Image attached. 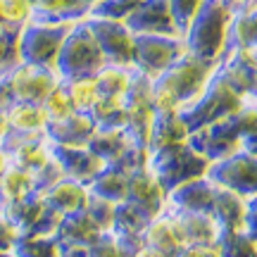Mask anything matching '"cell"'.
I'll return each mask as SVG.
<instances>
[{
  "mask_svg": "<svg viewBox=\"0 0 257 257\" xmlns=\"http://www.w3.org/2000/svg\"><path fill=\"white\" fill-rule=\"evenodd\" d=\"M217 69L214 62L186 53L165 74L153 79V105L157 112H181L202 91Z\"/></svg>",
  "mask_w": 257,
  "mask_h": 257,
  "instance_id": "obj_1",
  "label": "cell"
},
{
  "mask_svg": "<svg viewBox=\"0 0 257 257\" xmlns=\"http://www.w3.org/2000/svg\"><path fill=\"white\" fill-rule=\"evenodd\" d=\"M233 15L236 12L226 5V0H205V5L184 34L186 50L205 62L217 64L226 53Z\"/></svg>",
  "mask_w": 257,
  "mask_h": 257,
  "instance_id": "obj_2",
  "label": "cell"
},
{
  "mask_svg": "<svg viewBox=\"0 0 257 257\" xmlns=\"http://www.w3.org/2000/svg\"><path fill=\"white\" fill-rule=\"evenodd\" d=\"M243 105H245V98L233 91L229 86V81L221 74H217V69H214L212 79L205 86V91L188 107H184V110L179 112V114L184 117L186 126L193 134V131H200L205 126H212L217 121H224V119H229V117H233Z\"/></svg>",
  "mask_w": 257,
  "mask_h": 257,
  "instance_id": "obj_3",
  "label": "cell"
},
{
  "mask_svg": "<svg viewBox=\"0 0 257 257\" xmlns=\"http://www.w3.org/2000/svg\"><path fill=\"white\" fill-rule=\"evenodd\" d=\"M105 64H107V60L102 55L93 31L86 24V19L74 22V27L69 29V34L64 38L62 50H60V57H57L55 64V72L60 74V79L95 76Z\"/></svg>",
  "mask_w": 257,
  "mask_h": 257,
  "instance_id": "obj_4",
  "label": "cell"
},
{
  "mask_svg": "<svg viewBox=\"0 0 257 257\" xmlns=\"http://www.w3.org/2000/svg\"><path fill=\"white\" fill-rule=\"evenodd\" d=\"M74 22H41L31 19L19 31V60L36 67L55 69L60 50Z\"/></svg>",
  "mask_w": 257,
  "mask_h": 257,
  "instance_id": "obj_5",
  "label": "cell"
},
{
  "mask_svg": "<svg viewBox=\"0 0 257 257\" xmlns=\"http://www.w3.org/2000/svg\"><path fill=\"white\" fill-rule=\"evenodd\" d=\"M148 165L157 174V179L162 181L167 193H172L181 184L207 176V169H210L212 162L207 157H202L191 143H181V146L153 153Z\"/></svg>",
  "mask_w": 257,
  "mask_h": 257,
  "instance_id": "obj_6",
  "label": "cell"
},
{
  "mask_svg": "<svg viewBox=\"0 0 257 257\" xmlns=\"http://www.w3.org/2000/svg\"><path fill=\"white\" fill-rule=\"evenodd\" d=\"M186 41L184 36H162V34H136V50H134V69L157 79L172 64L184 57Z\"/></svg>",
  "mask_w": 257,
  "mask_h": 257,
  "instance_id": "obj_7",
  "label": "cell"
},
{
  "mask_svg": "<svg viewBox=\"0 0 257 257\" xmlns=\"http://www.w3.org/2000/svg\"><path fill=\"white\" fill-rule=\"evenodd\" d=\"M207 176L221 188L238 193L243 198L257 195V155L248 150H236L233 155L212 162Z\"/></svg>",
  "mask_w": 257,
  "mask_h": 257,
  "instance_id": "obj_8",
  "label": "cell"
},
{
  "mask_svg": "<svg viewBox=\"0 0 257 257\" xmlns=\"http://www.w3.org/2000/svg\"><path fill=\"white\" fill-rule=\"evenodd\" d=\"M86 24L100 46L102 55L110 64L134 67V50H136V34L131 31L126 22L119 19L86 17Z\"/></svg>",
  "mask_w": 257,
  "mask_h": 257,
  "instance_id": "obj_9",
  "label": "cell"
},
{
  "mask_svg": "<svg viewBox=\"0 0 257 257\" xmlns=\"http://www.w3.org/2000/svg\"><path fill=\"white\" fill-rule=\"evenodd\" d=\"M60 81H62L60 74L48 67L19 62L15 69H10V83H12L17 102H41L43 105V100Z\"/></svg>",
  "mask_w": 257,
  "mask_h": 257,
  "instance_id": "obj_10",
  "label": "cell"
},
{
  "mask_svg": "<svg viewBox=\"0 0 257 257\" xmlns=\"http://www.w3.org/2000/svg\"><path fill=\"white\" fill-rule=\"evenodd\" d=\"M217 74L245 100H257V50H226L217 62Z\"/></svg>",
  "mask_w": 257,
  "mask_h": 257,
  "instance_id": "obj_11",
  "label": "cell"
},
{
  "mask_svg": "<svg viewBox=\"0 0 257 257\" xmlns=\"http://www.w3.org/2000/svg\"><path fill=\"white\" fill-rule=\"evenodd\" d=\"M10 165H17L27 172H38L53 157V143L46 134H10L3 141Z\"/></svg>",
  "mask_w": 257,
  "mask_h": 257,
  "instance_id": "obj_12",
  "label": "cell"
},
{
  "mask_svg": "<svg viewBox=\"0 0 257 257\" xmlns=\"http://www.w3.org/2000/svg\"><path fill=\"white\" fill-rule=\"evenodd\" d=\"M188 143L202 157H207L210 162H217V160H224V157L233 155L236 150H240V134L236 131L229 117V119L217 121V124L205 126L200 131H193Z\"/></svg>",
  "mask_w": 257,
  "mask_h": 257,
  "instance_id": "obj_13",
  "label": "cell"
},
{
  "mask_svg": "<svg viewBox=\"0 0 257 257\" xmlns=\"http://www.w3.org/2000/svg\"><path fill=\"white\" fill-rule=\"evenodd\" d=\"M167 198H169V193H167V188L162 186V181L157 179L155 172L150 169V165L141 167L136 172H131V176H128L126 200L138 205L148 217H157L160 212L165 210Z\"/></svg>",
  "mask_w": 257,
  "mask_h": 257,
  "instance_id": "obj_14",
  "label": "cell"
},
{
  "mask_svg": "<svg viewBox=\"0 0 257 257\" xmlns=\"http://www.w3.org/2000/svg\"><path fill=\"white\" fill-rule=\"evenodd\" d=\"M134 34H162V36H184L174 22L169 0H146L126 19Z\"/></svg>",
  "mask_w": 257,
  "mask_h": 257,
  "instance_id": "obj_15",
  "label": "cell"
},
{
  "mask_svg": "<svg viewBox=\"0 0 257 257\" xmlns=\"http://www.w3.org/2000/svg\"><path fill=\"white\" fill-rule=\"evenodd\" d=\"M214 198H217V184L210 176H200V179H193L188 184H181L179 188H174L167 198V205L174 210L212 214Z\"/></svg>",
  "mask_w": 257,
  "mask_h": 257,
  "instance_id": "obj_16",
  "label": "cell"
},
{
  "mask_svg": "<svg viewBox=\"0 0 257 257\" xmlns=\"http://www.w3.org/2000/svg\"><path fill=\"white\" fill-rule=\"evenodd\" d=\"M95 121L88 112H72L64 119L50 121L46 128V136L53 146H72L83 148L91 143L93 134H95Z\"/></svg>",
  "mask_w": 257,
  "mask_h": 257,
  "instance_id": "obj_17",
  "label": "cell"
},
{
  "mask_svg": "<svg viewBox=\"0 0 257 257\" xmlns=\"http://www.w3.org/2000/svg\"><path fill=\"white\" fill-rule=\"evenodd\" d=\"M53 157L57 160V165L62 167L64 176L83 181V184H91L95 174L100 172L105 162L100 157H95L88 150V146L83 148H72V146H53Z\"/></svg>",
  "mask_w": 257,
  "mask_h": 257,
  "instance_id": "obj_18",
  "label": "cell"
},
{
  "mask_svg": "<svg viewBox=\"0 0 257 257\" xmlns=\"http://www.w3.org/2000/svg\"><path fill=\"white\" fill-rule=\"evenodd\" d=\"M43 198H46L50 210H55L57 214L64 217V214H74V212L86 210L88 198H91V188H88V184H83V181L64 176V179H60L55 186H50L43 193Z\"/></svg>",
  "mask_w": 257,
  "mask_h": 257,
  "instance_id": "obj_19",
  "label": "cell"
},
{
  "mask_svg": "<svg viewBox=\"0 0 257 257\" xmlns=\"http://www.w3.org/2000/svg\"><path fill=\"white\" fill-rule=\"evenodd\" d=\"M188 138H191V131L179 112H157L153 131H150V141H148V153L153 155L167 148L188 143Z\"/></svg>",
  "mask_w": 257,
  "mask_h": 257,
  "instance_id": "obj_20",
  "label": "cell"
},
{
  "mask_svg": "<svg viewBox=\"0 0 257 257\" xmlns=\"http://www.w3.org/2000/svg\"><path fill=\"white\" fill-rule=\"evenodd\" d=\"M169 207V205H167ZM174 214L176 229L181 233L184 245H205V243H217L219 238V226L217 221L212 219L210 214H202V212H184V210H174L169 207Z\"/></svg>",
  "mask_w": 257,
  "mask_h": 257,
  "instance_id": "obj_21",
  "label": "cell"
},
{
  "mask_svg": "<svg viewBox=\"0 0 257 257\" xmlns=\"http://www.w3.org/2000/svg\"><path fill=\"white\" fill-rule=\"evenodd\" d=\"M143 243L148 248H155L160 252H167V255L174 257L179 250L184 248V240H181V233L176 229L174 214L169 207L160 212L157 217L148 221L146 231H143Z\"/></svg>",
  "mask_w": 257,
  "mask_h": 257,
  "instance_id": "obj_22",
  "label": "cell"
},
{
  "mask_svg": "<svg viewBox=\"0 0 257 257\" xmlns=\"http://www.w3.org/2000/svg\"><path fill=\"white\" fill-rule=\"evenodd\" d=\"M245 202H248V198L217 186V198H214V207H212L210 217L217 221L219 233L245 229Z\"/></svg>",
  "mask_w": 257,
  "mask_h": 257,
  "instance_id": "obj_23",
  "label": "cell"
},
{
  "mask_svg": "<svg viewBox=\"0 0 257 257\" xmlns=\"http://www.w3.org/2000/svg\"><path fill=\"white\" fill-rule=\"evenodd\" d=\"M57 240L62 245H81V248H91L95 240L102 236L100 226L88 217V212H74V214H64L60 224H57Z\"/></svg>",
  "mask_w": 257,
  "mask_h": 257,
  "instance_id": "obj_24",
  "label": "cell"
},
{
  "mask_svg": "<svg viewBox=\"0 0 257 257\" xmlns=\"http://www.w3.org/2000/svg\"><path fill=\"white\" fill-rule=\"evenodd\" d=\"M10 134H46L50 117L41 102H15L8 110Z\"/></svg>",
  "mask_w": 257,
  "mask_h": 257,
  "instance_id": "obj_25",
  "label": "cell"
},
{
  "mask_svg": "<svg viewBox=\"0 0 257 257\" xmlns=\"http://www.w3.org/2000/svg\"><path fill=\"white\" fill-rule=\"evenodd\" d=\"M128 176H131V172H126L124 167L105 165L88 184V188L93 195H100L105 200L124 202L128 195Z\"/></svg>",
  "mask_w": 257,
  "mask_h": 257,
  "instance_id": "obj_26",
  "label": "cell"
},
{
  "mask_svg": "<svg viewBox=\"0 0 257 257\" xmlns=\"http://www.w3.org/2000/svg\"><path fill=\"white\" fill-rule=\"evenodd\" d=\"M29 193H36L34 174L17 165H8V169L0 174V210L5 212Z\"/></svg>",
  "mask_w": 257,
  "mask_h": 257,
  "instance_id": "obj_27",
  "label": "cell"
},
{
  "mask_svg": "<svg viewBox=\"0 0 257 257\" xmlns=\"http://www.w3.org/2000/svg\"><path fill=\"white\" fill-rule=\"evenodd\" d=\"M131 146H134V143H131V138H128L126 128H95L91 143H88V150H91L95 157H100L105 165H112V162H117Z\"/></svg>",
  "mask_w": 257,
  "mask_h": 257,
  "instance_id": "obj_28",
  "label": "cell"
},
{
  "mask_svg": "<svg viewBox=\"0 0 257 257\" xmlns=\"http://www.w3.org/2000/svg\"><path fill=\"white\" fill-rule=\"evenodd\" d=\"M34 19L41 22H81L88 17V10L81 0H31Z\"/></svg>",
  "mask_w": 257,
  "mask_h": 257,
  "instance_id": "obj_29",
  "label": "cell"
},
{
  "mask_svg": "<svg viewBox=\"0 0 257 257\" xmlns=\"http://www.w3.org/2000/svg\"><path fill=\"white\" fill-rule=\"evenodd\" d=\"M226 50H257V10L233 15Z\"/></svg>",
  "mask_w": 257,
  "mask_h": 257,
  "instance_id": "obj_30",
  "label": "cell"
},
{
  "mask_svg": "<svg viewBox=\"0 0 257 257\" xmlns=\"http://www.w3.org/2000/svg\"><path fill=\"white\" fill-rule=\"evenodd\" d=\"M134 79V67H121V64H105L100 72L95 74V83L100 98H119L124 100L128 86Z\"/></svg>",
  "mask_w": 257,
  "mask_h": 257,
  "instance_id": "obj_31",
  "label": "cell"
},
{
  "mask_svg": "<svg viewBox=\"0 0 257 257\" xmlns=\"http://www.w3.org/2000/svg\"><path fill=\"white\" fill-rule=\"evenodd\" d=\"M15 252L19 257H62V243L57 240V236L22 231Z\"/></svg>",
  "mask_w": 257,
  "mask_h": 257,
  "instance_id": "obj_32",
  "label": "cell"
},
{
  "mask_svg": "<svg viewBox=\"0 0 257 257\" xmlns=\"http://www.w3.org/2000/svg\"><path fill=\"white\" fill-rule=\"evenodd\" d=\"M62 83L76 112H91L100 98L95 76H74V79H62Z\"/></svg>",
  "mask_w": 257,
  "mask_h": 257,
  "instance_id": "obj_33",
  "label": "cell"
},
{
  "mask_svg": "<svg viewBox=\"0 0 257 257\" xmlns=\"http://www.w3.org/2000/svg\"><path fill=\"white\" fill-rule=\"evenodd\" d=\"M98 128H124L126 126V105L119 98H98L88 112Z\"/></svg>",
  "mask_w": 257,
  "mask_h": 257,
  "instance_id": "obj_34",
  "label": "cell"
},
{
  "mask_svg": "<svg viewBox=\"0 0 257 257\" xmlns=\"http://www.w3.org/2000/svg\"><path fill=\"white\" fill-rule=\"evenodd\" d=\"M150 219H153V217H148L146 212L141 210L138 205H134L131 200L117 202L112 231H114V233H143Z\"/></svg>",
  "mask_w": 257,
  "mask_h": 257,
  "instance_id": "obj_35",
  "label": "cell"
},
{
  "mask_svg": "<svg viewBox=\"0 0 257 257\" xmlns=\"http://www.w3.org/2000/svg\"><path fill=\"white\" fill-rule=\"evenodd\" d=\"M219 257H257V240L248 231H229L217 238Z\"/></svg>",
  "mask_w": 257,
  "mask_h": 257,
  "instance_id": "obj_36",
  "label": "cell"
},
{
  "mask_svg": "<svg viewBox=\"0 0 257 257\" xmlns=\"http://www.w3.org/2000/svg\"><path fill=\"white\" fill-rule=\"evenodd\" d=\"M0 19H3V29L22 31L34 19V3L31 0H0Z\"/></svg>",
  "mask_w": 257,
  "mask_h": 257,
  "instance_id": "obj_37",
  "label": "cell"
},
{
  "mask_svg": "<svg viewBox=\"0 0 257 257\" xmlns=\"http://www.w3.org/2000/svg\"><path fill=\"white\" fill-rule=\"evenodd\" d=\"M146 0H100L91 8L88 17H102V19H119L126 22Z\"/></svg>",
  "mask_w": 257,
  "mask_h": 257,
  "instance_id": "obj_38",
  "label": "cell"
},
{
  "mask_svg": "<svg viewBox=\"0 0 257 257\" xmlns=\"http://www.w3.org/2000/svg\"><path fill=\"white\" fill-rule=\"evenodd\" d=\"M114 210H117V202L112 200H105L100 195H93L88 198V205H86V212H88V217H91L100 231H112V224H114Z\"/></svg>",
  "mask_w": 257,
  "mask_h": 257,
  "instance_id": "obj_39",
  "label": "cell"
},
{
  "mask_svg": "<svg viewBox=\"0 0 257 257\" xmlns=\"http://www.w3.org/2000/svg\"><path fill=\"white\" fill-rule=\"evenodd\" d=\"M43 107H46L48 112V117H50V121H55V119H64V117H69L74 110V105L72 100H69V95H67V91H64V83L60 81L50 91V95H48L46 100H43Z\"/></svg>",
  "mask_w": 257,
  "mask_h": 257,
  "instance_id": "obj_40",
  "label": "cell"
},
{
  "mask_svg": "<svg viewBox=\"0 0 257 257\" xmlns=\"http://www.w3.org/2000/svg\"><path fill=\"white\" fill-rule=\"evenodd\" d=\"M19 62V31L0 29V72H10Z\"/></svg>",
  "mask_w": 257,
  "mask_h": 257,
  "instance_id": "obj_41",
  "label": "cell"
},
{
  "mask_svg": "<svg viewBox=\"0 0 257 257\" xmlns=\"http://www.w3.org/2000/svg\"><path fill=\"white\" fill-rule=\"evenodd\" d=\"M205 5V0H169V8H172V15H174V22L179 31L186 34V29L191 24L195 15L200 12V8Z\"/></svg>",
  "mask_w": 257,
  "mask_h": 257,
  "instance_id": "obj_42",
  "label": "cell"
},
{
  "mask_svg": "<svg viewBox=\"0 0 257 257\" xmlns=\"http://www.w3.org/2000/svg\"><path fill=\"white\" fill-rule=\"evenodd\" d=\"M231 121L240 134V141L245 136L257 134V100H245V105L231 117Z\"/></svg>",
  "mask_w": 257,
  "mask_h": 257,
  "instance_id": "obj_43",
  "label": "cell"
},
{
  "mask_svg": "<svg viewBox=\"0 0 257 257\" xmlns=\"http://www.w3.org/2000/svg\"><path fill=\"white\" fill-rule=\"evenodd\" d=\"M60 179H64L62 167L57 165L55 157H50L46 165L41 167L38 172H34V184H36V193H46L50 186H55Z\"/></svg>",
  "mask_w": 257,
  "mask_h": 257,
  "instance_id": "obj_44",
  "label": "cell"
},
{
  "mask_svg": "<svg viewBox=\"0 0 257 257\" xmlns=\"http://www.w3.org/2000/svg\"><path fill=\"white\" fill-rule=\"evenodd\" d=\"M88 257H128V255L119 245L117 236H114L112 231H105L100 238L88 248Z\"/></svg>",
  "mask_w": 257,
  "mask_h": 257,
  "instance_id": "obj_45",
  "label": "cell"
},
{
  "mask_svg": "<svg viewBox=\"0 0 257 257\" xmlns=\"http://www.w3.org/2000/svg\"><path fill=\"white\" fill-rule=\"evenodd\" d=\"M19 233H22V231H19L17 224L8 217V212L0 210V252H10V250H15Z\"/></svg>",
  "mask_w": 257,
  "mask_h": 257,
  "instance_id": "obj_46",
  "label": "cell"
},
{
  "mask_svg": "<svg viewBox=\"0 0 257 257\" xmlns=\"http://www.w3.org/2000/svg\"><path fill=\"white\" fill-rule=\"evenodd\" d=\"M174 257H219L217 243H205V245H184Z\"/></svg>",
  "mask_w": 257,
  "mask_h": 257,
  "instance_id": "obj_47",
  "label": "cell"
},
{
  "mask_svg": "<svg viewBox=\"0 0 257 257\" xmlns=\"http://www.w3.org/2000/svg\"><path fill=\"white\" fill-rule=\"evenodd\" d=\"M15 91L10 83V72H0V110H10L15 105Z\"/></svg>",
  "mask_w": 257,
  "mask_h": 257,
  "instance_id": "obj_48",
  "label": "cell"
},
{
  "mask_svg": "<svg viewBox=\"0 0 257 257\" xmlns=\"http://www.w3.org/2000/svg\"><path fill=\"white\" fill-rule=\"evenodd\" d=\"M245 231L257 240V195L245 202Z\"/></svg>",
  "mask_w": 257,
  "mask_h": 257,
  "instance_id": "obj_49",
  "label": "cell"
},
{
  "mask_svg": "<svg viewBox=\"0 0 257 257\" xmlns=\"http://www.w3.org/2000/svg\"><path fill=\"white\" fill-rule=\"evenodd\" d=\"M233 12H245V10H257V0H226Z\"/></svg>",
  "mask_w": 257,
  "mask_h": 257,
  "instance_id": "obj_50",
  "label": "cell"
},
{
  "mask_svg": "<svg viewBox=\"0 0 257 257\" xmlns=\"http://www.w3.org/2000/svg\"><path fill=\"white\" fill-rule=\"evenodd\" d=\"M62 257H88V248H81V245H62Z\"/></svg>",
  "mask_w": 257,
  "mask_h": 257,
  "instance_id": "obj_51",
  "label": "cell"
},
{
  "mask_svg": "<svg viewBox=\"0 0 257 257\" xmlns=\"http://www.w3.org/2000/svg\"><path fill=\"white\" fill-rule=\"evenodd\" d=\"M10 136V121H8V110H0V143Z\"/></svg>",
  "mask_w": 257,
  "mask_h": 257,
  "instance_id": "obj_52",
  "label": "cell"
},
{
  "mask_svg": "<svg viewBox=\"0 0 257 257\" xmlns=\"http://www.w3.org/2000/svg\"><path fill=\"white\" fill-rule=\"evenodd\" d=\"M240 148L248 150V153H252V155H257V134L243 138V141H240Z\"/></svg>",
  "mask_w": 257,
  "mask_h": 257,
  "instance_id": "obj_53",
  "label": "cell"
},
{
  "mask_svg": "<svg viewBox=\"0 0 257 257\" xmlns=\"http://www.w3.org/2000/svg\"><path fill=\"white\" fill-rule=\"evenodd\" d=\"M134 257H172V255H167V252H160V250H155V248H148V245H143V248L138 250Z\"/></svg>",
  "mask_w": 257,
  "mask_h": 257,
  "instance_id": "obj_54",
  "label": "cell"
},
{
  "mask_svg": "<svg viewBox=\"0 0 257 257\" xmlns=\"http://www.w3.org/2000/svg\"><path fill=\"white\" fill-rule=\"evenodd\" d=\"M10 165V160H8V153H5V148H3V143H0V174L8 169Z\"/></svg>",
  "mask_w": 257,
  "mask_h": 257,
  "instance_id": "obj_55",
  "label": "cell"
},
{
  "mask_svg": "<svg viewBox=\"0 0 257 257\" xmlns=\"http://www.w3.org/2000/svg\"><path fill=\"white\" fill-rule=\"evenodd\" d=\"M81 3H83V8L88 10V15H91V8L95 5V3H100V0H81Z\"/></svg>",
  "mask_w": 257,
  "mask_h": 257,
  "instance_id": "obj_56",
  "label": "cell"
},
{
  "mask_svg": "<svg viewBox=\"0 0 257 257\" xmlns=\"http://www.w3.org/2000/svg\"><path fill=\"white\" fill-rule=\"evenodd\" d=\"M0 257H19L15 250H10V252H0Z\"/></svg>",
  "mask_w": 257,
  "mask_h": 257,
  "instance_id": "obj_57",
  "label": "cell"
}]
</instances>
